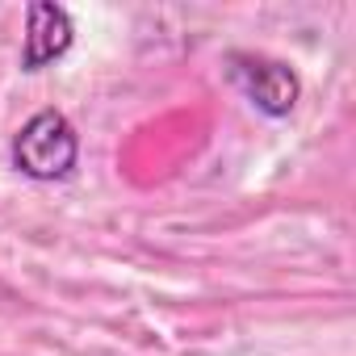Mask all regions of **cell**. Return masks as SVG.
I'll list each match as a JSON object with an SVG mask.
<instances>
[{
	"label": "cell",
	"mask_w": 356,
	"mask_h": 356,
	"mask_svg": "<svg viewBox=\"0 0 356 356\" xmlns=\"http://www.w3.org/2000/svg\"><path fill=\"white\" fill-rule=\"evenodd\" d=\"M80 159V138L59 109H38L13 138V168L30 181H63Z\"/></svg>",
	"instance_id": "obj_1"
},
{
	"label": "cell",
	"mask_w": 356,
	"mask_h": 356,
	"mask_svg": "<svg viewBox=\"0 0 356 356\" xmlns=\"http://www.w3.org/2000/svg\"><path fill=\"white\" fill-rule=\"evenodd\" d=\"M76 42V26L63 5L34 0L26 9V47H22V72H42L55 59H63Z\"/></svg>",
	"instance_id": "obj_3"
},
{
	"label": "cell",
	"mask_w": 356,
	"mask_h": 356,
	"mask_svg": "<svg viewBox=\"0 0 356 356\" xmlns=\"http://www.w3.org/2000/svg\"><path fill=\"white\" fill-rule=\"evenodd\" d=\"M227 76L231 84L268 118H289L298 97H302V80L289 63L268 59V55H252V51H231L227 55Z\"/></svg>",
	"instance_id": "obj_2"
}]
</instances>
